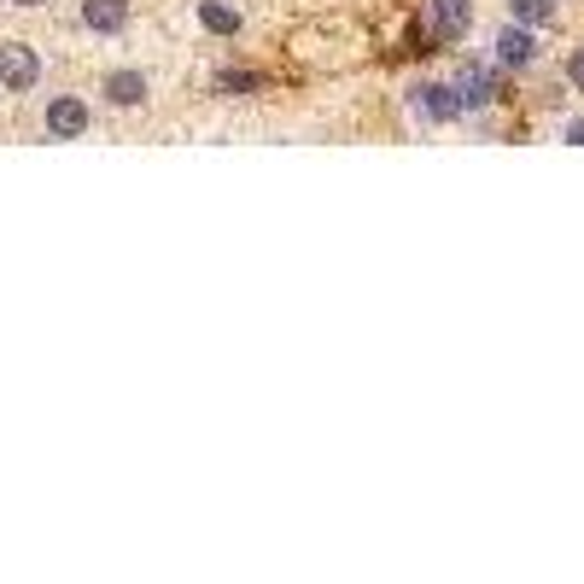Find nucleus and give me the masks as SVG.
I'll list each match as a JSON object with an SVG mask.
<instances>
[{
  "label": "nucleus",
  "instance_id": "1",
  "mask_svg": "<svg viewBox=\"0 0 584 584\" xmlns=\"http://www.w3.org/2000/svg\"><path fill=\"white\" fill-rule=\"evenodd\" d=\"M474 24V0H427V30L433 42H462Z\"/></svg>",
  "mask_w": 584,
  "mask_h": 584
},
{
  "label": "nucleus",
  "instance_id": "2",
  "mask_svg": "<svg viewBox=\"0 0 584 584\" xmlns=\"http://www.w3.org/2000/svg\"><path fill=\"white\" fill-rule=\"evenodd\" d=\"M456 100H462V112L497 106V100H503V82H497L491 71H479V65H462L456 71Z\"/></svg>",
  "mask_w": 584,
  "mask_h": 584
},
{
  "label": "nucleus",
  "instance_id": "3",
  "mask_svg": "<svg viewBox=\"0 0 584 584\" xmlns=\"http://www.w3.org/2000/svg\"><path fill=\"white\" fill-rule=\"evenodd\" d=\"M36 77H42V59L30 54L24 42H7V47H0V82H7L12 94L36 89Z\"/></svg>",
  "mask_w": 584,
  "mask_h": 584
},
{
  "label": "nucleus",
  "instance_id": "4",
  "mask_svg": "<svg viewBox=\"0 0 584 584\" xmlns=\"http://www.w3.org/2000/svg\"><path fill=\"white\" fill-rule=\"evenodd\" d=\"M416 112L427 117V124H451V117H462L456 82L451 89H444V82H416Z\"/></svg>",
  "mask_w": 584,
  "mask_h": 584
},
{
  "label": "nucleus",
  "instance_id": "5",
  "mask_svg": "<svg viewBox=\"0 0 584 584\" xmlns=\"http://www.w3.org/2000/svg\"><path fill=\"white\" fill-rule=\"evenodd\" d=\"M47 135L54 141H77V135H89V106L71 94H59L54 106H47Z\"/></svg>",
  "mask_w": 584,
  "mask_h": 584
},
{
  "label": "nucleus",
  "instance_id": "6",
  "mask_svg": "<svg viewBox=\"0 0 584 584\" xmlns=\"http://www.w3.org/2000/svg\"><path fill=\"white\" fill-rule=\"evenodd\" d=\"M124 19H129V0H82V24H89L94 36L124 30Z\"/></svg>",
  "mask_w": 584,
  "mask_h": 584
},
{
  "label": "nucleus",
  "instance_id": "7",
  "mask_svg": "<svg viewBox=\"0 0 584 584\" xmlns=\"http://www.w3.org/2000/svg\"><path fill=\"white\" fill-rule=\"evenodd\" d=\"M497 59L503 65H532L538 59V36H532L526 24H509L503 36H497Z\"/></svg>",
  "mask_w": 584,
  "mask_h": 584
},
{
  "label": "nucleus",
  "instance_id": "8",
  "mask_svg": "<svg viewBox=\"0 0 584 584\" xmlns=\"http://www.w3.org/2000/svg\"><path fill=\"white\" fill-rule=\"evenodd\" d=\"M106 100H112V106H141V100H147V77L141 71H112L106 77Z\"/></svg>",
  "mask_w": 584,
  "mask_h": 584
},
{
  "label": "nucleus",
  "instance_id": "9",
  "mask_svg": "<svg viewBox=\"0 0 584 584\" xmlns=\"http://www.w3.org/2000/svg\"><path fill=\"white\" fill-rule=\"evenodd\" d=\"M199 24L217 30V36H234V30H240V12L222 7V0H199Z\"/></svg>",
  "mask_w": 584,
  "mask_h": 584
},
{
  "label": "nucleus",
  "instance_id": "10",
  "mask_svg": "<svg viewBox=\"0 0 584 584\" xmlns=\"http://www.w3.org/2000/svg\"><path fill=\"white\" fill-rule=\"evenodd\" d=\"M509 12H514V24H549V12H556V7H549V0H509Z\"/></svg>",
  "mask_w": 584,
  "mask_h": 584
},
{
  "label": "nucleus",
  "instance_id": "11",
  "mask_svg": "<svg viewBox=\"0 0 584 584\" xmlns=\"http://www.w3.org/2000/svg\"><path fill=\"white\" fill-rule=\"evenodd\" d=\"M567 82H573V89H584V47H573V54H567Z\"/></svg>",
  "mask_w": 584,
  "mask_h": 584
},
{
  "label": "nucleus",
  "instance_id": "12",
  "mask_svg": "<svg viewBox=\"0 0 584 584\" xmlns=\"http://www.w3.org/2000/svg\"><path fill=\"white\" fill-rule=\"evenodd\" d=\"M222 89H229V94H234V89H257V77H240V71H229V77H222Z\"/></svg>",
  "mask_w": 584,
  "mask_h": 584
},
{
  "label": "nucleus",
  "instance_id": "13",
  "mask_svg": "<svg viewBox=\"0 0 584 584\" xmlns=\"http://www.w3.org/2000/svg\"><path fill=\"white\" fill-rule=\"evenodd\" d=\"M567 141H573V147H584V117H573V124H567Z\"/></svg>",
  "mask_w": 584,
  "mask_h": 584
},
{
  "label": "nucleus",
  "instance_id": "14",
  "mask_svg": "<svg viewBox=\"0 0 584 584\" xmlns=\"http://www.w3.org/2000/svg\"><path fill=\"white\" fill-rule=\"evenodd\" d=\"M12 7H47V0H12Z\"/></svg>",
  "mask_w": 584,
  "mask_h": 584
}]
</instances>
